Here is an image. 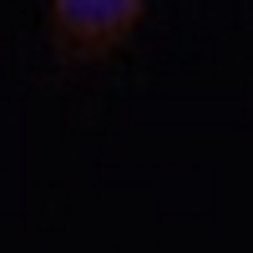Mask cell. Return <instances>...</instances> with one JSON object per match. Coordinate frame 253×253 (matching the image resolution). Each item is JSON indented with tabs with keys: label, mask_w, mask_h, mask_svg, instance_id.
<instances>
[{
	"label": "cell",
	"mask_w": 253,
	"mask_h": 253,
	"mask_svg": "<svg viewBox=\"0 0 253 253\" xmlns=\"http://www.w3.org/2000/svg\"><path fill=\"white\" fill-rule=\"evenodd\" d=\"M56 36L61 46H66L71 56H81V41H91V56L107 46V41H117L122 31L137 26L142 5H56Z\"/></svg>",
	"instance_id": "6da1fadb"
}]
</instances>
